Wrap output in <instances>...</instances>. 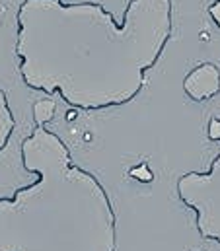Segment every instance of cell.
<instances>
[{"instance_id":"4","label":"cell","mask_w":220,"mask_h":251,"mask_svg":"<svg viewBox=\"0 0 220 251\" xmlns=\"http://www.w3.org/2000/svg\"><path fill=\"white\" fill-rule=\"evenodd\" d=\"M183 90L193 101H207L220 94V68L213 63H201L183 78Z\"/></svg>"},{"instance_id":"7","label":"cell","mask_w":220,"mask_h":251,"mask_svg":"<svg viewBox=\"0 0 220 251\" xmlns=\"http://www.w3.org/2000/svg\"><path fill=\"white\" fill-rule=\"evenodd\" d=\"M209 138L211 140H220V119H211V123H209Z\"/></svg>"},{"instance_id":"5","label":"cell","mask_w":220,"mask_h":251,"mask_svg":"<svg viewBox=\"0 0 220 251\" xmlns=\"http://www.w3.org/2000/svg\"><path fill=\"white\" fill-rule=\"evenodd\" d=\"M14 128H16V119H14V113L10 109L8 96L4 90H0V152L8 146Z\"/></svg>"},{"instance_id":"2","label":"cell","mask_w":220,"mask_h":251,"mask_svg":"<svg viewBox=\"0 0 220 251\" xmlns=\"http://www.w3.org/2000/svg\"><path fill=\"white\" fill-rule=\"evenodd\" d=\"M31 185L0 197V251H117V214L104 183L76 166L64 140L37 125L22 140Z\"/></svg>"},{"instance_id":"6","label":"cell","mask_w":220,"mask_h":251,"mask_svg":"<svg viewBox=\"0 0 220 251\" xmlns=\"http://www.w3.org/2000/svg\"><path fill=\"white\" fill-rule=\"evenodd\" d=\"M55 101L49 98H41L33 103V121L35 125H47L55 117Z\"/></svg>"},{"instance_id":"8","label":"cell","mask_w":220,"mask_h":251,"mask_svg":"<svg viewBox=\"0 0 220 251\" xmlns=\"http://www.w3.org/2000/svg\"><path fill=\"white\" fill-rule=\"evenodd\" d=\"M209 14H211V18H213V22L217 24L220 27V0H217L215 4H211V8H209Z\"/></svg>"},{"instance_id":"1","label":"cell","mask_w":220,"mask_h":251,"mask_svg":"<svg viewBox=\"0 0 220 251\" xmlns=\"http://www.w3.org/2000/svg\"><path fill=\"white\" fill-rule=\"evenodd\" d=\"M16 29L18 72L29 90L104 111L140 96L171 39L173 8L171 0H129L117 22L98 2L22 0Z\"/></svg>"},{"instance_id":"3","label":"cell","mask_w":220,"mask_h":251,"mask_svg":"<svg viewBox=\"0 0 220 251\" xmlns=\"http://www.w3.org/2000/svg\"><path fill=\"white\" fill-rule=\"evenodd\" d=\"M175 191L179 201L195 212V226L201 238L220 246V152L207 172L179 176Z\"/></svg>"}]
</instances>
